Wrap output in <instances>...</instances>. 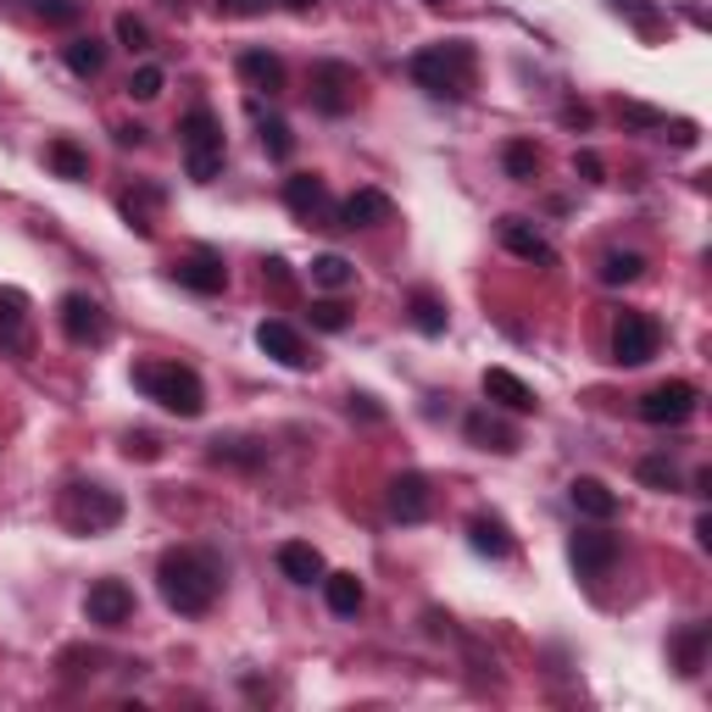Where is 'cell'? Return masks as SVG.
Instances as JSON below:
<instances>
[{"instance_id": "cell-1", "label": "cell", "mask_w": 712, "mask_h": 712, "mask_svg": "<svg viewBox=\"0 0 712 712\" xmlns=\"http://www.w3.org/2000/svg\"><path fill=\"white\" fill-rule=\"evenodd\" d=\"M156 590L173 612L201 618V612H212V601L223 590V568L206 551H167L162 568H156Z\"/></svg>"}, {"instance_id": "cell-2", "label": "cell", "mask_w": 712, "mask_h": 712, "mask_svg": "<svg viewBox=\"0 0 712 712\" xmlns=\"http://www.w3.org/2000/svg\"><path fill=\"white\" fill-rule=\"evenodd\" d=\"M413 84L429 90L435 101H468L474 95V45L468 40H440V45H424L413 62H407Z\"/></svg>"}, {"instance_id": "cell-3", "label": "cell", "mask_w": 712, "mask_h": 712, "mask_svg": "<svg viewBox=\"0 0 712 712\" xmlns=\"http://www.w3.org/2000/svg\"><path fill=\"white\" fill-rule=\"evenodd\" d=\"M134 385L145 390V401H156L173 418H201L206 413V385L184 363H140L134 368Z\"/></svg>"}, {"instance_id": "cell-4", "label": "cell", "mask_w": 712, "mask_h": 712, "mask_svg": "<svg viewBox=\"0 0 712 712\" xmlns=\"http://www.w3.org/2000/svg\"><path fill=\"white\" fill-rule=\"evenodd\" d=\"M179 145H184V173H190L195 184H212L217 167H223V123H217L206 106H195V112L179 123Z\"/></svg>"}, {"instance_id": "cell-5", "label": "cell", "mask_w": 712, "mask_h": 712, "mask_svg": "<svg viewBox=\"0 0 712 712\" xmlns=\"http://www.w3.org/2000/svg\"><path fill=\"white\" fill-rule=\"evenodd\" d=\"M657 350H662L657 317H645V312H618V323H612V363H618V368H645Z\"/></svg>"}, {"instance_id": "cell-6", "label": "cell", "mask_w": 712, "mask_h": 712, "mask_svg": "<svg viewBox=\"0 0 712 712\" xmlns=\"http://www.w3.org/2000/svg\"><path fill=\"white\" fill-rule=\"evenodd\" d=\"M695 407H701V390H695L690 379H662V385H651V390L640 396V418H645V424H657V429H679V424H690V418H695Z\"/></svg>"}, {"instance_id": "cell-7", "label": "cell", "mask_w": 712, "mask_h": 712, "mask_svg": "<svg viewBox=\"0 0 712 712\" xmlns=\"http://www.w3.org/2000/svg\"><path fill=\"white\" fill-rule=\"evenodd\" d=\"M356 95H363V79H356V68L345 62H317L312 68V106L323 118H345L356 106Z\"/></svg>"}, {"instance_id": "cell-8", "label": "cell", "mask_w": 712, "mask_h": 712, "mask_svg": "<svg viewBox=\"0 0 712 712\" xmlns=\"http://www.w3.org/2000/svg\"><path fill=\"white\" fill-rule=\"evenodd\" d=\"M57 323H62V334H68L73 345H106V334H112L101 301H95V295H79V289L57 301Z\"/></svg>"}, {"instance_id": "cell-9", "label": "cell", "mask_w": 712, "mask_h": 712, "mask_svg": "<svg viewBox=\"0 0 712 712\" xmlns=\"http://www.w3.org/2000/svg\"><path fill=\"white\" fill-rule=\"evenodd\" d=\"M123 518V501L112 496V490H101V485H73L68 490V523L73 529H112Z\"/></svg>"}, {"instance_id": "cell-10", "label": "cell", "mask_w": 712, "mask_h": 712, "mask_svg": "<svg viewBox=\"0 0 712 712\" xmlns=\"http://www.w3.org/2000/svg\"><path fill=\"white\" fill-rule=\"evenodd\" d=\"M84 618L101 623V629H123L134 618V590L123 579H95L90 596H84Z\"/></svg>"}, {"instance_id": "cell-11", "label": "cell", "mask_w": 712, "mask_h": 712, "mask_svg": "<svg viewBox=\"0 0 712 712\" xmlns=\"http://www.w3.org/2000/svg\"><path fill=\"white\" fill-rule=\"evenodd\" d=\"M0 350L7 356H29L34 350V328H29V295L0 284Z\"/></svg>"}, {"instance_id": "cell-12", "label": "cell", "mask_w": 712, "mask_h": 712, "mask_svg": "<svg viewBox=\"0 0 712 712\" xmlns=\"http://www.w3.org/2000/svg\"><path fill=\"white\" fill-rule=\"evenodd\" d=\"M284 206H289L301 223H317V228H339V223H328V217H334V206H328V190H323V179H312V173H289V179H284Z\"/></svg>"}, {"instance_id": "cell-13", "label": "cell", "mask_w": 712, "mask_h": 712, "mask_svg": "<svg viewBox=\"0 0 712 712\" xmlns=\"http://www.w3.org/2000/svg\"><path fill=\"white\" fill-rule=\"evenodd\" d=\"M568 557H573V568H579L584 579H601V573H612V562L623 557V546H618V535H607V529H579L573 546H568Z\"/></svg>"}, {"instance_id": "cell-14", "label": "cell", "mask_w": 712, "mask_h": 712, "mask_svg": "<svg viewBox=\"0 0 712 712\" xmlns=\"http://www.w3.org/2000/svg\"><path fill=\"white\" fill-rule=\"evenodd\" d=\"M256 345H262V350L273 356L278 368H295V374L317 363V356H306V339H301V334H295V328H289L284 317H267V323L256 328Z\"/></svg>"}, {"instance_id": "cell-15", "label": "cell", "mask_w": 712, "mask_h": 712, "mask_svg": "<svg viewBox=\"0 0 712 712\" xmlns=\"http://www.w3.org/2000/svg\"><path fill=\"white\" fill-rule=\"evenodd\" d=\"M390 217H396V201H390L385 190H356V195H345L339 212H334L339 228H379V223H390Z\"/></svg>"}, {"instance_id": "cell-16", "label": "cell", "mask_w": 712, "mask_h": 712, "mask_svg": "<svg viewBox=\"0 0 712 712\" xmlns=\"http://www.w3.org/2000/svg\"><path fill=\"white\" fill-rule=\"evenodd\" d=\"M173 273H179V284L195 289V295H223V284H228V267H223L217 251H190Z\"/></svg>"}, {"instance_id": "cell-17", "label": "cell", "mask_w": 712, "mask_h": 712, "mask_svg": "<svg viewBox=\"0 0 712 712\" xmlns=\"http://www.w3.org/2000/svg\"><path fill=\"white\" fill-rule=\"evenodd\" d=\"M385 501H390V518L424 523V518H429V479H424V474H396Z\"/></svg>"}, {"instance_id": "cell-18", "label": "cell", "mask_w": 712, "mask_h": 712, "mask_svg": "<svg viewBox=\"0 0 712 712\" xmlns=\"http://www.w3.org/2000/svg\"><path fill=\"white\" fill-rule=\"evenodd\" d=\"M501 245L535 267H557V251L540 240V228H529V217H501Z\"/></svg>"}, {"instance_id": "cell-19", "label": "cell", "mask_w": 712, "mask_h": 712, "mask_svg": "<svg viewBox=\"0 0 712 712\" xmlns=\"http://www.w3.org/2000/svg\"><path fill=\"white\" fill-rule=\"evenodd\" d=\"M485 396H490L496 407L518 413V418L540 407V401H535V390H529V385H523V379H518L512 368H485Z\"/></svg>"}, {"instance_id": "cell-20", "label": "cell", "mask_w": 712, "mask_h": 712, "mask_svg": "<svg viewBox=\"0 0 712 712\" xmlns=\"http://www.w3.org/2000/svg\"><path fill=\"white\" fill-rule=\"evenodd\" d=\"M462 435H468L479 451H496V457H512V451L523 446V440H518V429H512V424H501L496 413H474V418L462 424Z\"/></svg>"}, {"instance_id": "cell-21", "label": "cell", "mask_w": 712, "mask_h": 712, "mask_svg": "<svg viewBox=\"0 0 712 712\" xmlns=\"http://www.w3.org/2000/svg\"><path fill=\"white\" fill-rule=\"evenodd\" d=\"M278 573L289 579V584H323V551L317 546H306V540H284L278 546Z\"/></svg>"}, {"instance_id": "cell-22", "label": "cell", "mask_w": 712, "mask_h": 712, "mask_svg": "<svg viewBox=\"0 0 712 712\" xmlns=\"http://www.w3.org/2000/svg\"><path fill=\"white\" fill-rule=\"evenodd\" d=\"M568 501L584 512V518H596V523H607V518H618V496L601 485V479H590V474H579L573 485H568Z\"/></svg>"}, {"instance_id": "cell-23", "label": "cell", "mask_w": 712, "mask_h": 712, "mask_svg": "<svg viewBox=\"0 0 712 712\" xmlns=\"http://www.w3.org/2000/svg\"><path fill=\"white\" fill-rule=\"evenodd\" d=\"M323 601H328L334 618H356V612H363V601H368V590H363V579H356V573H323Z\"/></svg>"}, {"instance_id": "cell-24", "label": "cell", "mask_w": 712, "mask_h": 712, "mask_svg": "<svg viewBox=\"0 0 712 712\" xmlns=\"http://www.w3.org/2000/svg\"><path fill=\"white\" fill-rule=\"evenodd\" d=\"M240 79H245L251 90L278 95V90H284V62H278L273 51H245V57H240Z\"/></svg>"}, {"instance_id": "cell-25", "label": "cell", "mask_w": 712, "mask_h": 712, "mask_svg": "<svg viewBox=\"0 0 712 712\" xmlns=\"http://www.w3.org/2000/svg\"><path fill=\"white\" fill-rule=\"evenodd\" d=\"M468 546H474L479 557H496V562H501V557L512 551V535H507V523H501V518L479 512V518L468 523Z\"/></svg>"}, {"instance_id": "cell-26", "label": "cell", "mask_w": 712, "mask_h": 712, "mask_svg": "<svg viewBox=\"0 0 712 712\" xmlns=\"http://www.w3.org/2000/svg\"><path fill=\"white\" fill-rule=\"evenodd\" d=\"M706 640H712V629L706 623H690V629H679L673 634V668L690 679V673H701V662H706Z\"/></svg>"}, {"instance_id": "cell-27", "label": "cell", "mask_w": 712, "mask_h": 712, "mask_svg": "<svg viewBox=\"0 0 712 712\" xmlns=\"http://www.w3.org/2000/svg\"><path fill=\"white\" fill-rule=\"evenodd\" d=\"M45 167H51L57 179H90V151H84L79 140H51V145H45Z\"/></svg>"}, {"instance_id": "cell-28", "label": "cell", "mask_w": 712, "mask_h": 712, "mask_svg": "<svg viewBox=\"0 0 712 712\" xmlns=\"http://www.w3.org/2000/svg\"><path fill=\"white\" fill-rule=\"evenodd\" d=\"M62 62H68L79 79H95V73L106 68V45H101L95 34H79V40H68V45H62Z\"/></svg>"}, {"instance_id": "cell-29", "label": "cell", "mask_w": 712, "mask_h": 712, "mask_svg": "<svg viewBox=\"0 0 712 712\" xmlns=\"http://www.w3.org/2000/svg\"><path fill=\"white\" fill-rule=\"evenodd\" d=\"M407 312H413V323H418L424 334H446V306H440L435 289H413V295H407Z\"/></svg>"}, {"instance_id": "cell-30", "label": "cell", "mask_w": 712, "mask_h": 712, "mask_svg": "<svg viewBox=\"0 0 712 712\" xmlns=\"http://www.w3.org/2000/svg\"><path fill=\"white\" fill-rule=\"evenodd\" d=\"M645 273V256L640 251H607L601 256V284H634Z\"/></svg>"}, {"instance_id": "cell-31", "label": "cell", "mask_w": 712, "mask_h": 712, "mask_svg": "<svg viewBox=\"0 0 712 712\" xmlns=\"http://www.w3.org/2000/svg\"><path fill=\"white\" fill-rule=\"evenodd\" d=\"M501 167H507V179H518V184H529V179L540 173V151H535L529 140H512V145L501 151Z\"/></svg>"}, {"instance_id": "cell-32", "label": "cell", "mask_w": 712, "mask_h": 712, "mask_svg": "<svg viewBox=\"0 0 712 712\" xmlns=\"http://www.w3.org/2000/svg\"><path fill=\"white\" fill-rule=\"evenodd\" d=\"M256 134H262V151H267L273 162H289V156H295V134H289V123H284V118H262V129H256Z\"/></svg>"}, {"instance_id": "cell-33", "label": "cell", "mask_w": 712, "mask_h": 712, "mask_svg": "<svg viewBox=\"0 0 712 712\" xmlns=\"http://www.w3.org/2000/svg\"><path fill=\"white\" fill-rule=\"evenodd\" d=\"M356 278V267L345 262V256H334V251H323L317 262H312V284H323V289H345Z\"/></svg>"}, {"instance_id": "cell-34", "label": "cell", "mask_w": 712, "mask_h": 712, "mask_svg": "<svg viewBox=\"0 0 712 712\" xmlns=\"http://www.w3.org/2000/svg\"><path fill=\"white\" fill-rule=\"evenodd\" d=\"M212 457L217 462H240V468H262L267 462V451L251 446V440H212Z\"/></svg>"}, {"instance_id": "cell-35", "label": "cell", "mask_w": 712, "mask_h": 712, "mask_svg": "<svg viewBox=\"0 0 712 712\" xmlns=\"http://www.w3.org/2000/svg\"><path fill=\"white\" fill-rule=\"evenodd\" d=\"M640 485H651V490L673 496V490H679V468H673L668 457H645V462H640Z\"/></svg>"}, {"instance_id": "cell-36", "label": "cell", "mask_w": 712, "mask_h": 712, "mask_svg": "<svg viewBox=\"0 0 712 712\" xmlns=\"http://www.w3.org/2000/svg\"><path fill=\"white\" fill-rule=\"evenodd\" d=\"M151 201H162V190H145V195H123V217H129V228H134V234H151V228H156V223H151V212H145Z\"/></svg>"}, {"instance_id": "cell-37", "label": "cell", "mask_w": 712, "mask_h": 712, "mask_svg": "<svg viewBox=\"0 0 712 712\" xmlns=\"http://www.w3.org/2000/svg\"><path fill=\"white\" fill-rule=\"evenodd\" d=\"M51 29H73L79 18H84V7H79V0H40V7H34Z\"/></svg>"}, {"instance_id": "cell-38", "label": "cell", "mask_w": 712, "mask_h": 712, "mask_svg": "<svg viewBox=\"0 0 712 712\" xmlns=\"http://www.w3.org/2000/svg\"><path fill=\"white\" fill-rule=\"evenodd\" d=\"M162 84H167V73L145 62V68H140V73L129 79V95H134V101H156V95H162Z\"/></svg>"}, {"instance_id": "cell-39", "label": "cell", "mask_w": 712, "mask_h": 712, "mask_svg": "<svg viewBox=\"0 0 712 712\" xmlns=\"http://www.w3.org/2000/svg\"><path fill=\"white\" fill-rule=\"evenodd\" d=\"M118 40H123L129 51H151V29H145L134 12H123V18H118Z\"/></svg>"}, {"instance_id": "cell-40", "label": "cell", "mask_w": 712, "mask_h": 712, "mask_svg": "<svg viewBox=\"0 0 712 712\" xmlns=\"http://www.w3.org/2000/svg\"><path fill=\"white\" fill-rule=\"evenodd\" d=\"M312 323H317V328H328V334H339L350 317H345V306H339V301H312Z\"/></svg>"}, {"instance_id": "cell-41", "label": "cell", "mask_w": 712, "mask_h": 712, "mask_svg": "<svg viewBox=\"0 0 712 712\" xmlns=\"http://www.w3.org/2000/svg\"><path fill=\"white\" fill-rule=\"evenodd\" d=\"M573 173H579L584 184H607V162H601L596 151H579V156H573Z\"/></svg>"}, {"instance_id": "cell-42", "label": "cell", "mask_w": 712, "mask_h": 712, "mask_svg": "<svg viewBox=\"0 0 712 712\" xmlns=\"http://www.w3.org/2000/svg\"><path fill=\"white\" fill-rule=\"evenodd\" d=\"M618 118H623V123H640V129H662V123H668L662 112H651V106H634V101H623V106H618Z\"/></svg>"}, {"instance_id": "cell-43", "label": "cell", "mask_w": 712, "mask_h": 712, "mask_svg": "<svg viewBox=\"0 0 712 712\" xmlns=\"http://www.w3.org/2000/svg\"><path fill=\"white\" fill-rule=\"evenodd\" d=\"M123 451H129V457H140V462H156V457H162L156 435H129V440H123Z\"/></svg>"}, {"instance_id": "cell-44", "label": "cell", "mask_w": 712, "mask_h": 712, "mask_svg": "<svg viewBox=\"0 0 712 712\" xmlns=\"http://www.w3.org/2000/svg\"><path fill=\"white\" fill-rule=\"evenodd\" d=\"M562 123H568V129H590V106L568 101V106H562Z\"/></svg>"}, {"instance_id": "cell-45", "label": "cell", "mask_w": 712, "mask_h": 712, "mask_svg": "<svg viewBox=\"0 0 712 712\" xmlns=\"http://www.w3.org/2000/svg\"><path fill=\"white\" fill-rule=\"evenodd\" d=\"M223 12H228V18H256L262 0H223Z\"/></svg>"}, {"instance_id": "cell-46", "label": "cell", "mask_w": 712, "mask_h": 712, "mask_svg": "<svg viewBox=\"0 0 712 712\" xmlns=\"http://www.w3.org/2000/svg\"><path fill=\"white\" fill-rule=\"evenodd\" d=\"M350 413H363V418H385V407L374 396H350Z\"/></svg>"}, {"instance_id": "cell-47", "label": "cell", "mask_w": 712, "mask_h": 712, "mask_svg": "<svg viewBox=\"0 0 712 712\" xmlns=\"http://www.w3.org/2000/svg\"><path fill=\"white\" fill-rule=\"evenodd\" d=\"M262 273H267V278H273V284H289V267H284V262H278V256H273V262H267V267H262Z\"/></svg>"}, {"instance_id": "cell-48", "label": "cell", "mask_w": 712, "mask_h": 712, "mask_svg": "<svg viewBox=\"0 0 712 712\" xmlns=\"http://www.w3.org/2000/svg\"><path fill=\"white\" fill-rule=\"evenodd\" d=\"M695 540H701V546H712V518H706V512L695 518Z\"/></svg>"}, {"instance_id": "cell-49", "label": "cell", "mask_w": 712, "mask_h": 712, "mask_svg": "<svg viewBox=\"0 0 712 712\" xmlns=\"http://www.w3.org/2000/svg\"><path fill=\"white\" fill-rule=\"evenodd\" d=\"M278 7H284V12H312L317 0H278Z\"/></svg>"}, {"instance_id": "cell-50", "label": "cell", "mask_w": 712, "mask_h": 712, "mask_svg": "<svg viewBox=\"0 0 712 712\" xmlns=\"http://www.w3.org/2000/svg\"><path fill=\"white\" fill-rule=\"evenodd\" d=\"M429 7H446V0H429Z\"/></svg>"}]
</instances>
